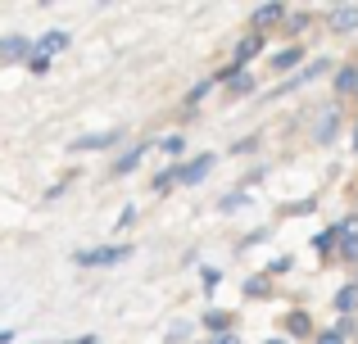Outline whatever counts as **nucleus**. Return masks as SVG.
<instances>
[{
	"label": "nucleus",
	"mask_w": 358,
	"mask_h": 344,
	"mask_svg": "<svg viewBox=\"0 0 358 344\" xmlns=\"http://www.w3.org/2000/svg\"><path fill=\"white\" fill-rule=\"evenodd\" d=\"M259 50H263V36H259V32H250V36H245V41L236 45V59H231V63H236V68H245V63H250Z\"/></svg>",
	"instance_id": "obj_16"
},
{
	"label": "nucleus",
	"mask_w": 358,
	"mask_h": 344,
	"mask_svg": "<svg viewBox=\"0 0 358 344\" xmlns=\"http://www.w3.org/2000/svg\"><path fill=\"white\" fill-rule=\"evenodd\" d=\"M341 258L345 263H358V218L341 222Z\"/></svg>",
	"instance_id": "obj_7"
},
{
	"label": "nucleus",
	"mask_w": 358,
	"mask_h": 344,
	"mask_svg": "<svg viewBox=\"0 0 358 344\" xmlns=\"http://www.w3.org/2000/svg\"><path fill=\"white\" fill-rule=\"evenodd\" d=\"M327 23H331V32H354L358 27V5H336L331 14H327Z\"/></svg>",
	"instance_id": "obj_9"
},
{
	"label": "nucleus",
	"mask_w": 358,
	"mask_h": 344,
	"mask_svg": "<svg viewBox=\"0 0 358 344\" xmlns=\"http://www.w3.org/2000/svg\"><path fill=\"white\" fill-rule=\"evenodd\" d=\"M159 150H164V154H182V150H186L182 132H177V136H164V141H159Z\"/></svg>",
	"instance_id": "obj_24"
},
{
	"label": "nucleus",
	"mask_w": 358,
	"mask_h": 344,
	"mask_svg": "<svg viewBox=\"0 0 358 344\" xmlns=\"http://www.w3.org/2000/svg\"><path fill=\"white\" fill-rule=\"evenodd\" d=\"M281 331H286V340H304V336H313V317L304 308H295V313H286Z\"/></svg>",
	"instance_id": "obj_6"
},
{
	"label": "nucleus",
	"mask_w": 358,
	"mask_h": 344,
	"mask_svg": "<svg viewBox=\"0 0 358 344\" xmlns=\"http://www.w3.org/2000/svg\"><path fill=\"white\" fill-rule=\"evenodd\" d=\"M131 258V245H91V249H78L73 263L78 267H114V263H127Z\"/></svg>",
	"instance_id": "obj_1"
},
{
	"label": "nucleus",
	"mask_w": 358,
	"mask_h": 344,
	"mask_svg": "<svg viewBox=\"0 0 358 344\" xmlns=\"http://www.w3.org/2000/svg\"><path fill=\"white\" fill-rule=\"evenodd\" d=\"M131 222H136V209H131V204H127V209L118 213V227H131Z\"/></svg>",
	"instance_id": "obj_29"
},
{
	"label": "nucleus",
	"mask_w": 358,
	"mask_h": 344,
	"mask_svg": "<svg viewBox=\"0 0 358 344\" xmlns=\"http://www.w3.org/2000/svg\"><path fill=\"white\" fill-rule=\"evenodd\" d=\"M336 127H341V114H336V109H327V114H322V123H317V141H331V136H336Z\"/></svg>",
	"instance_id": "obj_19"
},
{
	"label": "nucleus",
	"mask_w": 358,
	"mask_h": 344,
	"mask_svg": "<svg viewBox=\"0 0 358 344\" xmlns=\"http://www.w3.org/2000/svg\"><path fill=\"white\" fill-rule=\"evenodd\" d=\"M18 336H14V331H0V344H14Z\"/></svg>",
	"instance_id": "obj_33"
},
{
	"label": "nucleus",
	"mask_w": 358,
	"mask_h": 344,
	"mask_svg": "<svg viewBox=\"0 0 358 344\" xmlns=\"http://www.w3.org/2000/svg\"><path fill=\"white\" fill-rule=\"evenodd\" d=\"M350 331H354V322H350V317H345V322H341V327H331V331H322V336H317V344H345V340H350Z\"/></svg>",
	"instance_id": "obj_18"
},
{
	"label": "nucleus",
	"mask_w": 358,
	"mask_h": 344,
	"mask_svg": "<svg viewBox=\"0 0 358 344\" xmlns=\"http://www.w3.org/2000/svg\"><path fill=\"white\" fill-rule=\"evenodd\" d=\"M231 313H222V308H209L204 313V331H213V336H231Z\"/></svg>",
	"instance_id": "obj_14"
},
{
	"label": "nucleus",
	"mask_w": 358,
	"mask_h": 344,
	"mask_svg": "<svg viewBox=\"0 0 358 344\" xmlns=\"http://www.w3.org/2000/svg\"><path fill=\"white\" fill-rule=\"evenodd\" d=\"M209 87H213V77H204V82H195L191 91H186V105H200L204 96H209Z\"/></svg>",
	"instance_id": "obj_22"
},
{
	"label": "nucleus",
	"mask_w": 358,
	"mask_h": 344,
	"mask_svg": "<svg viewBox=\"0 0 358 344\" xmlns=\"http://www.w3.org/2000/svg\"><path fill=\"white\" fill-rule=\"evenodd\" d=\"M290 263H295V258H290V254L272 258V263H268V276H281V272H290Z\"/></svg>",
	"instance_id": "obj_26"
},
{
	"label": "nucleus",
	"mask_w": 358,
	"mask_h": 344,
	"mask_svg": "<svg viewBox=\"0 0 358 344\" xmlns=\"http://www.w3.org/2000/svg\"><path fill=\"white\" fill-rule=\"evenodd\" d=\"M336 308L350 317V313L358 308V285H341V290H336Z\"/></svg>",
	"instance_id": "obj_17"
},
{
	"label": "nucleus",
	"mask_w": 358,
	"mask_h": 344,
	"mask_svg": "<svg viewBox=\"0 0 358 344\" xmlns=\"http://www.w3.org/2000/svg\"><path fill=\"white\" fill-rule=\"evenodd\" d=\"M313 249H317V258H322V263H331V254L341 249V222H336V227H327V231H317V236H313Z\"/></svg>",
	"instance_id": "obj_8"
},
{
	"label": "nucleus",
	"mask_w": 358,
	"mask_h": 344,
	"mask_svg": "<svg viewBox=\"0 0 358 344\" xmlns=\"http://www.w3.org/2000/svg\"><path fill=\"white\" fill-rule=\"evenodd\" d=\"M213 168V154H200V159H191V163H177V186H200L204 177H209Z\"/></svg>",
	"instance_id": "obj_3"
},
{
	"label": "nucleus",
	"mask_w": 358,
	"mask_h": 344,
	"mask_svg": "<svg viewBox=\"0 0 358 344\" xmlns=\"http://www.w3.org/2000/svg\"><path fill=\"white\" fill-rule=\"evenodd\" d=\"M59 50H69V32H59V27H55V32L36 36V50H32V54H45V59H55Z\"/></svg>",
	"instance_id": "obj_10"
},
{
	"label": "nucleus",
	"mask_w": 358,
	"mask_h": 344,
	"mask_svg": "<svg viewBox=\"0 0 358 344\" xmlns=\"http://www.w3.org/2000/svg\"><path fill=\"white\" fill-rule=\"evenodd\" d=\"M118 127H109V132H91V136H78V141L69 145V154H87V150H109V145H118Z\"/></svg>",
	"instance_id": "obj_2"
},
{
	"label": "nucleus",
	"mask_w": 358,
	"mask_h": 344,
	"mask_svg": "<svg viewBox=\"0 0 358 344\" xmlns=\"http://www.w3.org/2000/svg\"><path fill=\"white\" fill-rule=\"evenodd\" d=\"M327 68H331V63H327V59H308L304 63V68H299L295 73V77H286V87H281V91H295V87H304V82H313V77H322V73Z\"/></svg>",
	"instance_id": "obj_11"
},
{
	"label": "nucleus",
	"mask_w": 358,
	"mask_h": 344,
	"mask_svg": "<svg viewBox=\"0 0 358 344\" xmlns=\"http://www.w3.org/2000/svg\"><path fill=\"white\" fill-rule=\"evenodd\" d=\"M64 344H100L96 336H78V340H64Z\"/></svg>",
	"instance_id": "obj_31"
},
{
	"label": "nucleus",
	"mask_w": 358,
	"mask_h": 344,
	"mask_svg": "<svg viewBox=\"0 0 358 344\" xmlns=\"http://www.w3.org/2000/svg\"><path fill=\"white\" fill-rule=\"evenodd\" d=\"M36 50V41H27V36H0V59L9 63H27Z\"/></svg>",
	"instance_id": "obj_4"
},
{
	"label": "nucleus",
	"mask_w": 358,
	"mask_h": 344,
	"mask_svg": "<svg viewBox=\"0 0 358 344\" xmlns=\"http://www.w3.org/2000/svg\"><path fill=\"white\" fill-rule=\"evenodd\" d=\"M286 27H290V32H299V27H308V14H295V18H286Z\"/></svg>",
	"instance_id": "obj_30"
},
{
	"label": "nucleus",
	"mask_w": 358,
	"mask_h": 344,
	"mask_svg": "<svg viewBox=\"0 0 358 344\" xmlns=\"http://www.w3.org/2000/svg\"><path fill=\"white\" fill-rule=\"evenodd\" d=\"M213 344H241V336H218Z\"/></svg>",
	"instance_id": "obj_32"
},
{
	"label": "nucleus",
	"mask_w": 358,
	"mask_h": 344,
	"mask_svg": "<svg viewBox=\"0 0 358 344\" xmlns=\"http://www.w3.org/2000/svg\"><path fill=\"white\" fill-rule=\"evenodd\" d=\"M145 150H150V145H131L127 154H118V159H114V177H127L141 159H145Z\"/></svg>",
	"instance_id": "obj_15"
},
{
	"label": "nucleus",
	"mask_w": 358,
	"mask_h": 344,
	"mask_svg": "<svg viewBox=\"0 0 358 344\" xmlns=\"http://www.w3.org/2000/svg\"><path fill=\"white\" fill-rule=\"evenodd\" d=\"M245 299H272V276L268 272L245 276Z\"/></svg>",
	"instance_id": "obj_12"
},
{
	"label": "nucleus",
	"mask_w": 358,
	"mask_h": 344,
	"mask_svg": "<svg viewBox=\"0 0 358 344\" xmlns=\"http://www.w3.org/2000/svg\"><path fill=\"white\" fill-rule=\"evenodd\" d=\"M299 63H304V45H286V50H277V54H272V68H277V73L299 68Z\"/></svg>",
	"instance_id": "obj_13"
},
{
	"label": "nucleus",
	"mask_w": 358,
	"mask_h": 344,
	"mask_svg": "<svg viewBox=\"0 0 358 344\" xmlns=\"http://www.w3.org/2000/svg\"><path fill=\"white\" fill-rule=\"evenodd\" d=\"M173 186H177V163H173V168H164V172L155 177V195H168Z\"/></svg>",
	"instance_id": "obj_21"
},
{
	"label": "nucleus",
	"mask_w": 358,
	"mask_h": 344,
	"mask_svg": "<svg viewBox=\"0 0 358 344\" xmlns=\"http://www.w3.org/2000/svg\"><path fill=\"white\" fill-rule=\"evenodd\" d=\"M263 344H290V340H263Z\"/></svg>",
	"instance_id": "obj_34"
},
{
	"label": "nucleus",
	"mask_w": 358,
	"mask_h": 344,
	"mask_svg": "<svg viewBox=\"0 0 358 344\" xmlns=\"http://www.w3.org/2000/svg\"><path fill=\"white\" fill-rule=\"evenodd\" d=\"M27 73H36V77L50 73V59H45V54H32V59H27Z\"/></svg>",
	"instance_id": "obj_27"
},
{
	"label": "nucleus",
	"mask_w": 358,
	"mask_h": 344,
	"mask_svg": "<svg viewBox=\"0 0 358 344\" xmlns=\"http://www.w3.org/2000/svg\"><path fill=\"white\" fill-rule=\"evenodd\" d=\"M336 91H358V68L354 63H345V68L336 73Z\"/></svg>",
	"instance_id": "obj_20"
},
{
	"label": "nucleus",
	"mask_w": 358,
	"mask_h": 344,
	"mask_svg": "<svg viewBox=\"0 0 358 344\" xmlns=\"http://www.w3.org/2000/svg\"><path fill=\"white\" fill-rule=\"evenodd\" d=\"M250 23H254V32L263 36V27H272V23H286V5H277V0H268V5H259L250 14Z\"/></svg>",
	"instance_id": "obj_5"
},
{
	"label": "nucleus",
	"mask_w": 358,
	"mask_h": 344,
	"mask_svg": "<svg viewBox=\"0 0 358 344\" xmlns=\"http://www.w3.org/2000/svg\"><path fill=\"white\" fill-rule=\"evenodd\" d=\"M200 281H204V290H218V285H222V272H218V267H204V272H200Z\"/></svg>",
	"instance_id": "obj_23"
},
{
	"label": "nucleus",
	"mask_w": 358,
	"mask_h": 344,
	"mask_svg": "<svg viewBox=\"0 0 358 344\" xmlns=\"http://www.w3.org/2000/svg\"><path fill=\"white\" fill-rule=\"evenodd\" d=\"M231 91H254V77H250V73H236V77H231Z\"/></svg>",
	"instance_id": "obj_28"
},
{
	"label": "nucleus",
	"mask_w": 358,
	"mask_h": 344,
	"mask_svg": "<svg viewBox=\"0 0 358 344\" xmlns=\"http://www.w3.org/2000/svg\"><path fill=\"white\" fill-rule=\"evenodd\" d=\"M354 150H358V127H354Z\"/></svg>",
	"instance_id": "obj_35"
},
{
	"label": "nucleus",
	"mask_w": 358,
	"mask_h": 344,
	"mask_svg": "<svg viewBox=\"0 0 358 344\" xmlns=\"http://www.w3.org/2000/svg\"><path fill=\"white\" fill-rule=\"evenodd\" d=\"M245 200H250L245 190H231V195H222V204H218V209H222V213H231V209H241Z\"/></svg>",
	"instance_id": "obj_25"
},
{
	"label": "nucleus",
	"mask_w": 358,
	"mask_h": 344,
	"mask_svg": "<svg viewBox=\"0 0 358 344\" xmlns=\"http://www.w3.org/2000/svg\"><path fill=\"white\" fill-rule=\"evenodd\" d=\"M354 285H358V281H354Z\"/></svg>",
	"instance_id": "obj_36"
}]
</instances>
